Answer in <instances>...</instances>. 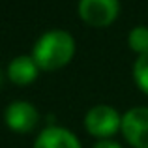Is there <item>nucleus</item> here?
<instances>
[{"mask_svg": "<svg viewBox=\"0 0 148 148\" xmlns=\"http://www.w3.org/2000/svg\"><path fill=\"white\" fill-rule=\"evenodd\" d=\"M73 53H75V40L71 38V34L54 28L40 36V40L34 45L32 58L38 64V68L56 69L68 64Z\"/></svg>", "mask_w": 148, "mask_h": 148, "instance_id": "nucleus-1", "label": "nucleus"}, {"mask_svg": "<svg viewBox=\"0 0 148 148\" xmlns=\"http://www.w3.org/2000/svg\"><path fill=\"white\" fill-rule=\"evenodd\" d=\"M84 124L86 130L96 137H109V135L116 133V130L122 124V118L116 112L114 107L111 105H96L84 116Z\"/></svg>", "mask_w": 148, "mask_h": 148, "instance_id": "nucleus-2", "label": "nucleus"}, {"mask_svg": "<svg viewBox=\"0 0 148 148\" xmlns=\"http://www.w3.org/2000/svg\"><path fill=\"white\" fill-rule=\"evenodd\" d=\"M120 127L135 148H148V107L130 109L122 116Z\"/></svg>", "mask_w": 148, "mask_h": 148, "instance_id": "nucleus-3", "label": "nucleus"}, {"mask_svg": "<svg viewBox=\"0 0 148 148\" xmlns=\"http://www.w3.org/2000/svg\"><path fill=\"white\" fill-rule=\"evenodd\" d=\"M79 13L94 26H105L114 21L118 13V0H81Z\"/></svg>", "mask_w": 148, "mask_h": 148, "instance_id": "nucleus-4", "label": "nucleus"}, {"mask_svg": "<svg viewBox=\"0 0 148 148\" xmlns=\"http://www.w3.org/2000/svg\"><path fill=\"white\" fill-rule=\"evenodd\" d=\"M6 122L15 131H30L40 120L36 107L28 101H11L6 107Z\"/></svg>", "mask_w": 148, "mask_h": 148, "instance_id": "nucleus-5", "label": "nucleus"}, {"mask_svg": "<svg viewBox=\"0 0 148 148\" xmlns=\"http://www.w3.org/2000/svg\"><path fill=\"white\" fill-rule=\"evenodd\" d=\"M34 148H81V143L66 127L49 126L38 135Z\"/></svg>", "mask_w": 148, "mask_h": 148, "instance_id": "nucleus-6", "label": "nucleus"}, {"mask_svg": "<svg viewBox=\"0 0 148 148\" xmlns=\"http://www.w3.org/2000/svg\"><path fill=\"white\" fill-rule=\"evenodd\" d=\"M38 69L40 68H38V64L34 62V58L23 54V56H17L10 62V66H8V75H10V79L13 81V83L26 84V83H32L38 77Z\"/></svg>", "mask_w": 148, "mask_h": 148, "instance_id": "nucleus-7", "label": "nucleus"}, {"mask_svg": "<svg viewBox=\"0 0 148 148\" xmlns=\"http://www.w3.org/2000/svg\"><path fill=\"white\" fill-rule=\"evenodd\" d=\"M127 41H130V47L133 51H137L141 54L148 53V26H135V28H131Z\"/></svg>", "mask_w": 148, "mask_h": 148, "instance_id": "nucleus-8", "label": "nucleus"}, {"mask_svg": "<svg viewBox=\"0 0 148 148\" xmlns=\"http://www.w3.org/2000/svg\"><path fill=\"white\" fill-rule=\"evenodd\" d=\"M133 77H135L139 86L145 92H148V53L139 54L137 62L133 66Z\"/></svg>", "mask_w": 148, "mask_h": 148, "instance_id": "nucleus-9", "label": "nucleus"}, {"mask_svg": "<svg viewBox=\"0 0 148 148\" xmlns=\"http://www.w3.org/2000/svg\"><path fill=\"white\" fill-rule=\"evenodd\" d=\"M94 148H122V146H120L118 143L111 141V139H101V141H98L94 145Z\"/></svg>", "mask_w": 148, "mask_h": 148, "instance_id": "nucleus-10", "label": "nucleus"}, {"mask_svg": "<svg viewBox=\"0 0 148 148\" xmlns=\"http://www.w3.org/2000/svg\"><path fill=\"white\" fill-rule=\"evenodd\" d=\"M0 84H2V69H0Z\"/></svg>", "mask_w": 148, "mask_h": 148, "instance_id": "nucleus-11", "label": "nucleus"}]
</instances>
